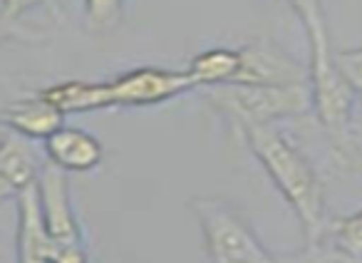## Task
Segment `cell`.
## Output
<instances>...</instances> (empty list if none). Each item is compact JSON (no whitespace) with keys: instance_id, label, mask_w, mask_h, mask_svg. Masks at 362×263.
Here are the masks:
<instances>
[{"instance_id":"6da1fadb","label":"cell","mask_w":362,"mask_h":263,"mask_svg":"<svg viewBox=\"0 0 362 263\" xmlns=\"http://www.w3.org/2000/svg\"><path fill=\"white\" fill-rule=\"evenodd\" d=\"M238 129L283 201L296 214L305 243L322 241L330 218H327L325 184L320 182L313 164L273 124H238Z\"/></svg>"},{"instance_id":"7a4b0ae2","label":"cell","mask_w":362,"mask_h":263,"mask_svg":"<svg viewBox=\"0 0 362 263\" xmlns=\"http://www.w3.org/2000/svg\"><path fill=\"white\" fill-rule=\"evenodd\" d=\"M308 37V87H310L313 115L327 132L330 142L337 149H350L352 119H355L357 92L350 87L345 75L335 62L327 25L305 30Z\"/></svg>"},{"instance_id":"3957f363","label":"cell","mask_w":362,"mask_h":263,"mask_svg":"<svg viewBox=\"0 0 362 263\" xmlns=\"http://www.w3.org/2000/svg\"><path fill=\"white\" fill-rule=\"evenodd\" d=\"M189 209L202 228L209 263H283L281 253H273L226 199L194 197Z\"/></svg>"},{"instance_id":"277c9868","label":"cell","mask_w":362,"mask_h":263,"mask_svg":"<svg viewBox=\"0 0 362 263\" xmlns=\"http://www.w3.org/2000/svg\"><path fill=\"white\" fill-rule=\"evenodd\" d=\"M206 102L233 124H276L313 112L310 87L300 85H221L206 90Z\"/></svg>"},{"instance_id":"5b68a950","label":"cell","mask_w":362,"mask_h":263,"mask_svg":"<svg viewBox=\"0 0 362 263\" xmlns=\"http://www.w3.org/2000/svg\"><path fill=\"white\" fill-rule=\"evenodd\" d=\"M197 90L187 70H166V67H134L107 80L110 107H156Z\"/></svg>"},{"instance_id":"8992f818","label":"cell","mask_w":362,"mask_h":263,"mask_svg":"<svg viewBox=\"0 0 362 263\" xmlns=\"http://www.w3.org/2000/svg\"><path fill=\"white\" fill-rule=\"evenodd\" d=\"M37 204H40L42 223L50 233L55 251L60 248H77L87 246L82 236V226L77 221L75 206H72L70 179L52 164H45L35 182Z\"/></svg>"},{"instance_id":"52a82bcc","label":"cell","mask_w":362,"mask_h":263,"mask_svg":"<svg viewBox=\"0 0 362 263\" xmlns=\"http://www.w3.org/2000/svg\"><path fill=\"white\" fill-rule=\"evenodd\" d=\"M241 70L233 85H300L308 82V67L286 55L281 45L268 37H258L238 47Z\"/></svg>"},{"instance_id":"ba28073f","label":"cell","mask_w":362,"mask_h":263,"mask_svg":"<svg viewBox=\"0 0 362 263\" xmlns=\"http://www.w3.org/2000/svg\"><path fill=\"white\" fill-rule=\"evenodd\" d=\"M42 154L47 164L65 174H87L105 159L102 142L82 127L62 124L47 139H42Z\"/></svg>"},{"instance_id":"9c48e42d","label":"cell","mask_w":362,"mask_h":263,"mask_svg":"<svg viewBox=\"0 0 362 263\" xmlns=\"http://www.w3.org/2000/svg\"><path fill=\"white\" fill-rule=\"evenodd\" d=\"M45 164V154L35 147V142L11 132L0 137V204L18 199L25 189H30Z\"/></svg>"},{"instance_id":"30bf717a","label":"cell","mask_w":362,"mask_h":263,"mask_svg":"<svg viewBox=\"0 0 362 263\" xmlns=\"http://www.w3.org/2000/svg\"><path fill=\"white\" fill-rule=\"evenodd\" d=\"M16 263H50L55 253L50 233L42 223L40 204H37L35 184L16 199Z\"/></svg>"},{"instance_id":"8fae6325","label":"cell","mask_w":362,"mask_h":263,"mask_svg":"<svg viewBox=\"0 0 362 263\" xmlns=\"http://www.w3.org/2000/svg\"><path fill=\"white\" fill-rule=\"evenodd\" d=\"M0 124L11 134L30 139V142H42L65 124V115L57 112L45 97L35 92L30 97H23V100L0 107Z\"/></svg>"},{"instance_id":"7c38bea8","label":"cell","mask_w":362,"mask_h":263,"mask_svg":"<svg viewBox=\"0 0 362 263\" xmlns=\"http://www.w3.org/2000/svg\"><path fill=\"white\" fill-rule=\"evenodd\" d=\"M45 97L62 115H90V112L112 110L107 82H85V80H65L57 85L42 87L37 92Z\"/></svg>"},{"instance_id":"4fadbf2b","label":"cell","mask_w":362,"mask_h":263,"mask_svg":"<svg viewBox=\"0 0 362 263\" xmlns=\"http://www.w3.org/2000/svg\"><path fill=\"white\" fill-rule=\"evenodd\" d=\"M238 70H241V57H238V50H233V47L204 50L197 57H192V62L187 67L197 90L199 87L211 90V87L233 85L238 80Z\"/></svg>"},{"instance_id":"5bb4252c","label":"cell","mask_w":362,"mask_h":263,"mask_svg":"<svg viewBox=\"0 0 362 263\" xmlns=\"http://www.w3.org/2000/svg\"><path fill=\"white\" fill-rule=\"evenodd\" d=\"M325 238L337 246L340 251H345L347 256L362 261V209H357L350 216H342L330 221Z\"/></svg>"},{"instance_id":"9a60e30c","label":"cell","mask_w":362,"mask_h":263,"mask_svg":"<svg viewBox=\"0 0 362 263\" xmlns=\"http://www.w3.org/2000/svg\"><path fill=\"white\" fill-rule=\"evenodd\" d=\"M85 21L92 33H112L124 21L127 0H82Z\"/></svg>"},{"instance_id":"2e32d148","label":"cell","mask_w":362,"mask_h":263,"mask_svg":"<svg viewBox=\"0 0 362 263\" xmlns=\"http://www.w3.org/2000/svg\"><path fill=\"white\" fill-rule=\"evenodd\" d=\"M283 263H362V261L347 256L345 251L332 246L327 238H322L317 243H305V248L298 253H286Z\"/></svg>"},{"instance_id":"e0dca14e","label":"cell","mask_w":362,"mask_h":263,"mask_svg":"<svg viewBox=\"0 0 362 263\" xmlns=\"http://www.w3.org/2000/svg\"><path fill=\"white\" fill-rule=\"evenodd\" d=\"M335 62L345 80L350 82L352 90L360 95L362 92V45L347 47V50H335Z\"/></svg>"},{"instance_id":"ac0fdd59","label":"cell","mask_w":362,"mask_h":263,"mask_svg":"<svg viewBox=\"0 0 362 263\" xmlns=\"http://www.w3.org/2000/svg\"><path fill=\"white\" fill-rule=\"evenodd\" d=\"M42 37H45V33L25 25L23 21H11L0 11V45H6V42H40Z\"/></svg>"},{"instance_id":"d6986e66","label":"cell","mask_w":362,"mask_h":263,"mask_svg":"<svg viewBox=\"0 0 362 263\" xmlns=\"http://www.w3.org/2000/svg\"><path fill=\"white\" fill-rule=\"evenodd\" d=\"M40 3L42 0H0V11H3L6 18H11V21H23V16H28Z\"/></svg>"},{"instance_id":"ffe728a7","label":"cell","mask_w":362,"mask_h":263,"mask_svg":"<svg viewBox=\"0 0 362 263\" xmlns=\"http://www.w3.org/2000/svg\"><path fill=\"white\" fill-rule=\"evenodd\" d=\"M355 115L362 119V92H360V95H357V102H355Z\"/></svg>"},{"instance_id":"44dd1931","label":"cell","mask_w":362,"mask_h":263,"mask_svg":"<svg viewBox=\"0 0 362 263\" xmlns=\"http://www.w3.org/2000/svg\"><path fill=\"white\" fill-rule=\"evenodd\" d=\"M281 3H288V0H281Z\"/></svg>"}]
</instances>
